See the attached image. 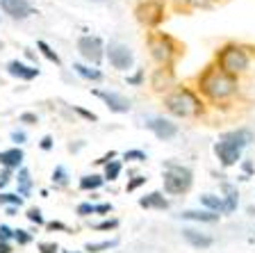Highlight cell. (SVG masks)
I'll return each mask as SVG.
<instances>
[{"instance_id":"1","label":"cell","mask_w":255,"mask_h":253,"mask_svg":"<svg viewBox=\"0 0 255 253\" xmlns=\"http://www.w3.org/2000/svg\"><path fill=\"white\" fill-rule=\"evenodd\" d=\"M201 91L212 100H223L233 96L237 91V78L226 71H221L219 66H210L205 73L201 75Z\"/></svg>"},{"instance_id":"2","label":"cell","mask_w":255,"mask_h":253,"mask_svg":"<svg viewBox=\"0 0 255 253\" xmlns=\"http://www.w3.org/2000/svg\"><path fill=\"white\" fill-rule=\"evenodd\" d=\"M164 105L171 114L182 116V119H189V116H198L201 114V100L191 94L189 89H175L171 91L164 98Z\"/></svg>"},{"instance_id":"3","label":"cell","mask_w":255,"mask_h":253,"mask_svg":"<svg viewBox=\"0 0 255 253\" xmlns=\"http://www.w3.org/2000/svg\"><path fill=\"white\" fill-rule=\"evenodd\" d=\"M217 64L221 71H226L230 75H237L249 69V55H246L244 48H239V46H226L219 50Z\"/></svg>"},{"instance_id":"4","label":"cell","mask_w":255,"mask_h":253,"mask_svg":"<svg viewBox=\"0 0 255 253\" xmlns=\"http://www.w3.org/2000/svg\"><path fill=\"white\" fill-rule=\"evenodd\" d=\"M191 187V171L180 164H169L164 171V192L166 194H185Z\"/></svg>"},{"instance_id":"5","label":"cell","mask_w":255,"mask_h":253,"mask_svg":"<svg viewBox=\"0 0 255 253\" xmlns=\"http://www.w3.org/2000/svg\"><path fill=\"white\" fill-rule=\"evenodd\" d=\"M148 46H150V55L155 57V62L169 66L173 55H175L173 41H171L169 37H164V34H153V37L148 39Z\"/></svg>"},{"instance_id":"6","label":"cell","mask_w":255,"mask_h":253,"mask_svg":"<svg viewBox=\"0 0 255 253\" xmlns=\"http://www.w3.org/2000/svg\"><path fill=\"white\" fill-rule=\"evenodd\" d=\"M107 57H110V64L117 71H128L134 62L132 50H130L126 43H110V48H107Z\"/></svg>"},{"instance_id":"7","label":"cell","mask_w":255,"mask_h":253,"mask_svg":"<svg viewBox=\"0 0 255 253\" xmlns=\"http://www.w3.org/2000/svg\"><path fill=\"white\" fill-rule=\"evenodd\" d=\"M137 18L143 25H157L164 18V5L159 0H146L137 7Z\"/></svg>"},{"instance_id":"8","label":"cell","mask_w":255,"mask_h":253,"mask_svg":"<svg viewBox=\"0 0 255 253\" xmlns=\"http://www.w3.org/2000/svg\"><path fill=\"white\" fill-rule=\"evenodd\" d=\"M78 50L89 64H98L103 59V41L98 37H89V34H87V37H80Z\"/></svg>"},{"instance_id":"9","label":"cell","mask_w":255,"mask_h":253,"mask_svg":"<svg viewBox=\"0 0 255 253\" xmlns=\"http://www.w3.org/2000/svg\"><path fill=\"white\" fill-rule=\"evenodd\" d=\"M146 128H148L157 139H162V142H169V139H173L175 135H178V126H175L173 121H169V119H164V116H153V119H148Z\"/></svg>"},{"instance_id":"10","label":"cell","mask_w":255,"mask_h":253,"mask_svg":"<svg viewBox=\"0 0 255 253\" xmlns=\"http://www.w3.org/2000/svg\"><path fill=\"white\" fill-rule=\"evenodd\" d=\"M96 96L103 98V103H105L112 112H117V114H128V112H130V100H128L126 96L117 94V91H96Z\"/></svg>"},{"instance_id":"11","label":"cell","mask_w":255,"mask_h":253,"mask_svg":"<svg viewBox=\"0 0 255 253\" xmlns=\"http://www.w3.org/2000/svg\"><path fill=\"white\" fill-rule=\"evenodd\" d=\"M214 153H217L219 162H221L223 167H233V164H237L239 160H242V148L233 146V144H228V142H219L217 146H214Z\"/></svg>"},{"instance_id":"12","label":"cell","mask_w":255,"mask_h":253,"mask_svg":"<svg viewBox=\"0 0 255 253\" xmlns=\"http://www.w3.org/2000/svg\"><path fill=\"white\" fill-rule=\"evenodd\" d=\"M0 9L11 18H27L32 14V7L27 0H0Z\"/></svg>"},{"instance_id":"13","label":"cell","mask_w":255,"mask_h":253,"mask_svg":"<svg viewBox=\"0 0 255 253\" xmlns=\"http://www.w3.org/2000/svg\"><path fill=\"white\" fill-rule=\"evenodd\" d=\"M7 73L18 80H34L39 75V69L37 66H27V64L18 62V59H11V62L7 64Z\"/></svg>"},{"instance_id":"14","label":"cell","mask_w":255,"mask_h":253,"mask_svg":"<svg viewBox=\"0 0 255 253\" xmlns=\"http://www.w3.org/2000/svg\"><path fill=\"white\" fill-rule=\"evenodd\" d=\"M182 238H185V242L189 244V247H194V249H210L212 247V242H214L210 235L196 231V228H185V231H182Z\"/></svg>"},{"instance_id":"15","label":"cell","mask_w":255,"mask_h":253,"mask_svg":"<svg viewBox=\"0 0 255 253\" xmlns=\"http://www.w3.org/2000/svg\"><path fill=\"white\" fill-rule=\"evenodd\" d=\"M139 206L146 210H169V199L162 192H150L139 199Z\"/></svg>"},{"instance_id":"16","label":"cell","mask_w":255,"mask_h":253,"mask_svg":"<svg viewBox=\"0 0 255 253\" xmlns=\"http://www.w3.org/2000/svg\"><path fill=\"white\" fill-rule=\"evenodd\" d=\"M221 142H228V144H233V146H237V148H244V146H249V144L253 142V135H251L249 130H244V128H239V130L226 132V135L221 137Z\"/></svg>"},{"instance_id":"17","label":"cell","mask_w":255,"mask_h":253,"mask_svg":"<svg viewBox=\"0 0 255 253\" xmlns=\"http://www.w3.org/2000/svg\"><path fill=\"white\" fill-rule=\"evenodd\" d=\"M180 219L201 222V224H214V222H219V215H217V212H210V210H182L180 212Z\"/></svg>"},{"instance_id":"18","label":"cell","mask_w":255,"mask_h":253,"mask_svg":"<svg viewBox=\"0 0 255 253\" xmlns=\"http://www.w3.org/2000/svg\"><path fill=\"white\" fill-rule=\"evenodd\" d=\"M23 162V151L21 148H7L0 151V164L5 169H18Z\"/></svg>"},{"instance_id":"19","label":"cell","mask_w":255,"mask_h":253,"mask_svg":"<svg viewBox=\"0 0 255 253\" xmlns=\"http://www.w3.org/2000/svg\"><path fill=\"white\" fill-rule=\"evenodd\" d=\"M153 89L155 91H164V89H169V87H173V73H171V69H157L153 73Z\"/></svg>"},{"instance_id":"20","label":"cell","mask_w":255,"mask_h":253,"mask_svg":"<svg viewBox=\"0 0 255 253\" xmlns=\"http://www.w3.org/2000/svg\"><path fill=\"white\" fill-rule=\"evenodd\" d=\"M201 203H203V206H205L210 212H217V215L226 210V201H223L221 196H217V194H203V196H201Z\"/></svg>"},{"instance_id":"21","label":"cell","mask_w":255,"mask_h":253,"mask_svg":"<svg viewBox=\"0 0 255 253\" xmlns=\"http://www.w3.org/2000/svg\"><path fill=\"white\" fill-rule=\"evenodd\" d=\"M16 183H18V196H27V194H30L32 180H30V171H27V169H18Z\"/></svg>"},{"instance_id":"22","label":"cell","mask_w":255,"mask_h":253,"mask_svg":"<svg viewBox=\"0 0 255 253\" xmlns=\"http://www.w3.org/2000/svg\"><path fill=\"white\" fill-rule=\"evenodd\" d=\"M73 71L78 75H82V78H87V80H94V82L103 80L101 71H98V69H91V66H85V64H73Z\"/></svg>"},{"instance_id":"23","label":"cell","mask_w":255,"mask_h":253,"mask_svg":"<svg viewBox=\"0 0 255 253\" xmlns=\"http://www.w3.org/2000/svg\"><path fill=\"white\" fill-rule=\"evenodd\" d=\"M103 183H105V178L98 174L82 176V178H80V190H98V187H103Z\"/></svg>"},{"instance_id":"24","label":"cell","mask_w":255,"mask_h":253,"mask_svg":"<svg viewBox=\"0 0 255 253\" xmlns=\"http://www.w3.org/2000/svg\"><path fill=\"white\" fill-rule=\"evenodd\" d=\"M223 192H226V210H223V215H230V212H235V208H237V201H239V196H237V192H235V187H230V185H223Z\"/></svg>"},{"instance_id":"25","label":"cell","mask_w":255,"mask_h":253,"mask_svg":"<svg viewBox=\"0 0 255 253\" xmlns=\"http://www.w3.org/2000/svg\"><path fill=\"white\" fill-rule=\"evenodd\" d=\"M119 244V240H105V242H89L85 247V251H89V253H101V251H107V249H112V247H117Z\"/></svg>"},{"instance_id":"26","label":"cell","mask_w":255,"mask_h":253,"mask_svg":"<svg viewBox=\"0 0 255 253\" xmlns=\"http://www.w3.org/2000/svg\"><path fill=\"white\" fill-rule=\"evenodd\" d=\"M37 48H39V50H41V55H43V57H46V59H50V62H55V64H57V66H59V64H62V59H59V55L55 53V50H53V48H50V46H48L46 41H37Z\"/></svg>"},{"instance_id":"27","label":"cell","mask_w":255,"mask_h":253,"mask_svg":"<svg viewBox=\"0 0 255 253\" xmlns=\"http://www.w3.org/2000/svg\"><path fill=\"white\" fill-rule=\"evenodd\" d=\"M0 206H14V208H18V206H23V196H18V194H9V192H2L0 194Z\"/></svg>"},{"instance_id":"28","label":"cell","mask_w":255,"mask_h":253,"mask_svg":"<svg viewBox=\"0 0 255 253\" xmlns=\"http://www.w3.org/2000/svg\"><path fill=\"white\" fill-rule=\"evenodd\" d=\"M119 176H121V162H114V160L107 162L105 164V176H103V178L105 180H117Z\"/></svg>"},{"instance_id":"29","label":"cell","mask_w":255,"mask_h":253,"mask_svg":"<svg viewBox=\"0 0 255 253\" xmlns=\"http://www.w3.org/2000/svg\"><path fill=\"white\" fill-rule=\"evenodd\" d=\"M27 219H30L32 224H37V226H43V217H41V210H39V208H30V210H27Z\"/></svg>"},{"instance_id":"30","label":"cell","mask_w":255,"mask_h":253,"mask_svg":"<svg viewBox=\"0 0 255 253\" xmlns=\"http://www.w3.org/2000/svg\"><path fill=\"white\" fill-rule=\"evenodd\" d=\"M123 160H132V162H146V153L143 151H126L123 153Z\"/></svg>"},{"instance_id":"31","label":"cell","mask_w":255,"mask_h":253,"mask_svg":"<svg viewBox=\"0 0 255 253\" xmlns=\"http://www.w3.org/2000/svg\"><path fill=\"white\" fill-rule=\"evenodd\" d=\"M53 180H55L57 185H66V183H69L66 169H64V167H57V169H55V171H53Z\"/></svg>"},{"instance_id":"32","label":"cell","mask_w":255,"mask_h":253,"mask_svg":"<svg viewBox=\"0 0 255 253\" xmlns=\"http://www.w3.org/2000/svg\"><path fill=\"white\" fill-rule=\"evenodd\" d=\"M14 240L23 247V244H30L32 242V235L27 231H21V228H18V231H14Z\"/></svg>"},{"instance_id":"33","label":"cell","mask_w":255,"mask_h":253,"mask_svg":"<svg viewBox=\"0 0 255 253\" xmlns=\"http://www.w3.org/2000/svg\"><path fill=\"white\" fill-rule=\"evenodd\" d=\"M119 226V222L117 219H107V222H103V224H96V231H112V228H117Z\"/></svg>"},{"instance_id":"34","label":"cell","mask_w":255,"mask_h":253,"mask_svg":"<svg viewBox=\"0 0 255 253\" xmlns=\"http://www.w3.org/2000/svg\"><path fill=\"white\" fill-rule=\"evenodd\" d=\"M39 251H41V253H57L59 247L55 242H41V244H39Z\"/></svg>"},{"instance_id":"35","label":"cell","mask_w":255,"mask_h":253,"mask_svg":"<svg viewBox=\"0 0 255 253\" xmlns=\"http://www.w3.org/2000/svg\"><path fill=\"white\" fill-rule=\"evenodd\" d=\"M78 215H80V217L94 215V206H91V203H80V206H78Z\"/></svg>"},{"instance_id":"36","label":"cell","mask_w":255,"mask_h":253,"mask_svg":"<svg viewBox=\"0 0 255 253\" xmlns=\"http://www.w3.org/2000/svg\"><path fill=\"white\" fill-rule=\"evenodd\" d=\"M143 183H146V176H134V180H130V183H128V192L137 190L139 185H143Z\"/></svg>"},{"instance_id":"37","label":"cell","mask_w":255,"mask_h":253,"mask_svg":"<svg viewBox=\"0 0 255 253\" xmlns=\"http://www.w3.org/2000/svg\"><path fill=\"white\" fill-rule=\"evenodd\" d=\"M9 238H14V231L9 226H0V242H7Z\"/></svg>"},{"instance_id":"38","label":"cell","mask_w":255,"mask_h":253,"mask_svg":"<svg viewBox=\"0 0 255 253\" xmlns=\"http://www.w3.org/2000/svg\"><path fill=\"white\" fill-rule=\"evenodd\" d=\"M37 114H32V112H25V114H21V123H27V126H32V123H37Z\"/></svg>"},{"instance_id":"39","label":"cell","mask_w":255,"mask_h":253,"mask_svg":"<svg viewBox=\"0 0 255 253\" xmlns=\"http://www.w3.org/2000/svg\"><path fill=\"white\" fill-rule=\"evenodd\" d=\"M112 210V203H101V206H94V215H107Z\"/></svg>"},{"instance_id":"40","label":"cell","mask_w":255,"mask_h":253,"mask_svg":"<svg viewBox=\"0 0 255 253\" xmlns=\"http://www.w3.org/2000/svg\"><path fill=\"white\" fill-rule=\"evenodd\" d=\"M75 112H78L80 116H85V119H89V121H98V116H96L94 112H87V110H82V107H75Z\"/></svg>"},{"instance_id":"41","label":"cell","mask_w":255,"mask_h":253,"mask_svg":"<svg viewBox=\"0 0 255 253\" xmlns=\"http://www.w3.org/2000/svg\"><path fill=\"white\" fill-rule=\"evenodd\" d=\"M41 148L43 151H50V148H53V137H50V135H46V137L41 139Z\"/></svg>"},{"instance_id":"42","label":"cell","mask_w":255,"mask_h":253,"mask_svg":"<svg viewBox=\"0 0 255 253\" xmlns=\"http://www.w3.org/2000/svg\"><path fill=\"white\" fill-rule=\"evenodd\" d=\"M48 228H50V231H69V228L64 226V224H59V222H50Z\"/></svg>"},{"instance_id":"43","label":"cell","mask_w":255,"mask_h":253,"mask_svg":"<svg viewBox=\"0 0 255 253\" xmlns=\"http://www.w3.org/2000/svg\"><path fill=\"white\" fill-rule=\"evenodd\" d=\"M11 139H14L16 144H23L25 142V132H11Z\"/></svg>"},{"instance_id":"44","label":"cell","mask_w":255,"mask_h":253,"mask_svg":"<svg viewBox=\"0 0 255 253\" xmlns=\"http://www.w3.org/2000/svg\"><path fill=\"white\" fill-rule=\"evenodd\" d=\"M141 80H143V73H137V75H132V78H128V82L130 84H141Z\"/></svg>"},{"instance_id":"45","label":"cell","mask_w":255,"mask_h":253,"mask_svg":"<svg viewBox=\"0 0 255 253\" xmlns=\"http://www.w3.org/2000/svg\"><path fill=\"white\" fill-rule=\"evenodd\" d=\"M7 180H9V169H7L5 174L0 176V190H2V187H5V185H7Z\"/></svg>"},{"instance_id":"46","label":"cell","mask_w":255,"mask_h":253,"mask_svg":"<svg viewBox=\"0 0 255 253\" xmlns=\"http://www.w3.org/2000/svg\"><path fill=\"white\" fill-rule=\"evenodd\" d=\"M0 253H11V247L7 242H0Z\"/></svg>"},{"instance_id":"47","label":"cell","mask_w":255,"mask_h":253,"mask_svg":"<svg viewBox=\"0 0 255 253\" xmlns=\"http://www.w3.org/2000/svg\"><path fill=\"white\" fill-rule=\"evenodd\" d=\"M14 215H16V208L9 206V208H7V217H14Z\"/></svg>"},{"instance_id":"48","label":"cell","mask_w":255,"mask_h":253,"mask_svg":"<svg viewBox=\"0 0 255 253\" xmlns=\"http://www.w3.org/2000/svg\"><path fill=\"white\" fill-rule=\"evenodd\" d=\"M249 215H251V217H255V206H249Z\"/></svg>"},{"instance_id":"49","label":"cell","mask_w":255,"mask_h":253,"mask_svg":"<svg viewBox=\"0 0 255 253\" xmlns=\"http://www.w3.org/2000/svg\"><path fill=\"white\" fill-rule=\"evenodd\" d=\"M96 2H103V0H96Z\"/></svg>"}]
</instances>
